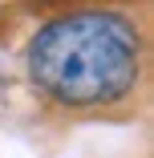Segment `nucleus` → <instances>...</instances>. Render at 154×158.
Listing matches in <instances>:
<instances>
[{
    "mask_svg": "<svg viewBox=\"0 0 154 158\" xmlns=\"http://www.w3.org/2000/svg\"><path fill=\"white\" fill-rule=\"evenodd\" d=\"M142 41L118 12H69L28 41V77L45 98L89 110L122 102L138 85Z\"/></svg>",
    "mask_w": 154,
    "mask_h": 158,
    "instance_id": "nucleus-1",
    "label": "nucleus"
}]
</instances>
